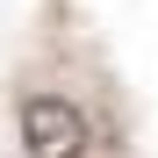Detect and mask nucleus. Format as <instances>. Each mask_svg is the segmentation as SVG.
I'll return each instance as SVG.
<instances>
[{
    "mask_svg": "<svg viewBox=\"0 0 158 158\" xmlns=\"http://www.w3.org/2000/svg\"><path fill=\"white\" fill-rule=\"evenodd\" d=\"M22 151L29 158H86L94 151L86 108L65 101V94H29L22 101Z\"/></svg>",
    "mask_w": 158,
    "mask_h": 158,
    "instance_id": "1",
    "label": "nucleus"
}]
</instances>
